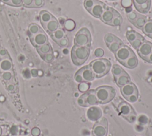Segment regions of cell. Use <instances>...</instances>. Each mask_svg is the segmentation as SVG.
I'll list each match as a JSON object with an SVG mask.
<instances>
[{"mask_svg":"<svg viewBox=\"0 0 152 136\" xmlns=\"http://www.w3.org/2000/svg\"><path fill=\"white\" fill-rule=\"evenodd\" d=\"M119 115L129 123L134 122L137 119V113L134 108L127 102L118 97L113 101Z\"/></svg>","mask_w":152,"mask_h":136,"instance_id":"obj_1","label":"cell"},{"mask_svg":"<svg viewBox=\"0 0 152 136\" xmlns=\"http://www.w3.org/2000/svg\"><path fill=\"white\" fill-rule=\"evenodd\" d=\"M88 65L96 78H100L107 74L112 67L111 62L106 58L96 59L91 61Z\"/></svg>","mask_w":152,"mask_h":136,"instance_id":"obj_2","label":"cell"},{"mask_svg":"<svg viewBox=\"0 0 152 136\" xmlns=\"http://www.w3.org/2000/svg\"><path fill=\"white\" fill-rule=\"evenodd\" d=\"M90 52V47L74 45L71 52V57L72 63L75 66H81L83 64L88 58Z\"/></svg>","mask_w":152,"mask_h":136,"instance_id":"obj_3","label":"cell"},{"mask_svg":"<svg viewBox=\"0 0 152 136\" xmlns=\"http://www.w3.org/2000/svg\"><path fill=\"white\" fill-rule=\"evenodd\" d=\"M95 93L99 101V104H104L112 101L116 96L115 89L111 86L103 85L97 88Z\"/></svg>","mask_w":152,"mask_h":136,"instance_id":"obj_4","label":"cell"},{"mask_svg":"<svg viewBox=\"0 0 152 136\" xmlns=\"http://www.w3.org/2000/svg\"><path fill=\"white\" fill-rule=\"evenodd\" d=\"M91 35L87 27H82L76 33L74 38V45L90 47L91 44Z\"/></svg>","mask_w":152,"mask_h":136,"instance_id":"obj_5","label":"cell"},{"mask_svg":"<svg viewBox=\"0 0 152 136\" xmlns=\"http://www.w3.org/2000/svg\"><path fill=\"white\" fill-rule=\"evenodd\" d=\"M78 104L81 107H90L99 104L95 89H90L84 92L77 100Z\"/></svg>","mask_w":152,"mask_h":136,"instance_id":"obj_6","label":"cell"},{"mask_svg":"<svg viewBox=\"0 0 152 136\" xmlns=\"http://www.w3.org/2000/svg\"><path fill=\"white\" fill-rule=\"evenodd\" d=\"M108 132V121L105 117H101L93 125L92 135L93 136H107Z\"/></svg>","mask_w":152,"mask_h":136,"instance_id":"obj_7","label":"cell"},{"mask_svg":"<svg viewBox=\"0 0 152 136\" xmlns=\"http://www.w3.org/2000/svg\"><path fill=\"white\" fill-rule=\"evenodd\" d=\"M134 54L135 52L130 47L126 45H123L115 52V56L117 61L121 64Z\"/></svg>","mask_w":152,"mask_h":136,"instance_id":"obj_8","label":"cell"},{"mask_svg":"<svg viewBox=\"0 0 152 136\" xmlns=\"http://www.w3.org/2000/svg\"><path fill=\"white\" fill-rule=\"evenodd\" d=\"M30 39L32 45L36 48L48 42V36L43 30L33 36H30Z\"/></svg>","mask_w":152,"mask_h":136,"instance_id":"obj_9","label":"cell"},{"mask_svg":"<svg viewBox=\"0 0 152 136\" xmlns=\"http://www.w3.org/2000/svg\"><path fill=\"white\" fill-rule=\"evenodd\" d=\"M119 13L114 8L106 6L100 18L104 23L109 24L115 17V16H116Z\"/></svg>","mask_w":152,"mask_h":136,"instance_id":"obj_10","label":"cell"},{"mask_svg":"<svg viewBox=\"0 0 152 136\" xmlns=\"http://www.w3.org/2000/svg\"><path fill=\"white\" fill-rule=\"evenodd\" d=\"M137 51L139 56L144 60L152 52V43L148 41L145 40L137 50Z\"/></svg>","mask_w":152,"mask_h":136,"instance_id":"obj_11","label":"cell"},{"mask_svg":"<svg viewBox=\"0 0 152 136\" xmlns=\"http://www.w3.org/2000/svg\"><path fill=\"white\" fill-rule=\"evenodd\" d=\"M135 9L142 14L147 13L151 7V0H132Z\"/></svg>","mask_w":152,"mask_h":136,"instance_id":"obj_12","label":"cell"},{"mask_svg":"<svg viewBox=\"0 0 152 136\" xmlns=\"http://www.w3.org/2000/svg\"><path fill=\"white\" fill-rule=\"evenodd\" d=\"M87 116L90 120L96 122L102 117V110L98 106H90L87 111Z\"/></svg>","mask_w":152,"mask_h":136,"instance_id":"obj_13","label":"cell"},{"mask_svg":"<svg viewBox=\"0 0 152 136\" xmlns=\"http://www.w3.org/2000/svg\"><path fill=\"white\" fill-rule=\"evenodd\" d=\"M106 7V5L104 3L97 0V2L88 12L94 17L100 18Z\"/></svg>","mask_w":152,"mask_h":136,"instance_id":"obj_14","label":"cell"},{"mask_svg":"<svg viewBox=\"0 0 152 136\" xmlns=\"http://www.w3.org/2000/svg\"><path fill=\"white\" fill-rule=\"evenodd\" d=\"M78 72L81 74L83 81L88 82L94 79L95 76L89 65H86L80 69Z\"/></svg>","mask_w":152,"mask_h":136,"instance_id":"obj_15","label":"cell"},{"mask_svg":"<svg viewBox=\"0 0 152 136\" xmlns=\"http://www.w3.org/2000/svg\"><path fill=\"white\" fill-rule=\"evenodd\" d=\"M120 91L122 95L125 98H126L129 96L134 94L135 92L138 91L137 86L131 82L121 86Z\"/></svg>","mask_w":152,"mask_h":136,"instance_id":"obj_16","label":"cell"},{"mask_svg":"<svg viewBox=\"0 0 152 136\" xmlns=\"http://www.w3.org/2000/svg\"><path fill=\"white\" fill-rule=\"evenodd\" d=\"M43 27L49 34H51L56 30L58 28H59V24L58 20L55 17H53L46 24L43 26Z\"/></svg>","mask_w":152,"mask_h":136,"instance_id":"obj_17","label":"cell"},{"mask_svg":"<svg viewBox=\"0 0 152 136\" xmlns=\"http://www.w3.org/2000/svg\"><path fill=\"white\" fill-rule=\"evenodd\" d=\"M13 64L11 58H6L0 60V72L12 70Z\"/></svg>","mask_w":152,"mask_h":136,"instance_id":"obj_18","label":"cell"},{"mask_svg":"<svg viewBox=\"0 0 152 136\" xmlns=\"http://www.w3.org/2000/svg\"><path fill=\"white\" fill-rule=\"evenodd\" d=\"M115 82L120 88L131 82L129 75L125 72L115 79Z\"/></svg>","mask_w":152,"mask_h":136,"instance_id":"obj_19","label":"cell"},{"mask_svg":"<svg viewBox=\"0 0 152 136\" xmlns=\"http://www.w3.org/2000/svg\"><path fill=\"white\" fill-rule=\"evenodd\" d=\"M121 64L128 69H134L136 67L138 64V58L135 54L132 55Z\"/></svg>","mask_w":152,"mask_h":136,"instance_id":"obj_20","label":"cell"},{"mask_svg":"<svg viewBox=\"0 0 152 136\" xmlns=\"http://www.w3.org/2000/svg\"><path fill=\"white\" fill-rule=\"evenodd\" d=\"M53 17H54L50 13L48 12L47 11L43 10L40 13L39 18H40V22H41L42 26H44L45 24H46L48 22H49Z\"/></svg>","mask_w":152,"mask_h":136,"instance_id":"obj_21","label":"cell"},{"mask_svg":"<svg viewBox=\"0 0 152 136\" xmlns=\"http://www.w3.org/2000/svg\"><path fill=\"white\" fill-rule=\"evenodd\" d=\"M53 40L58 43L59 41H60L61 39H62L65 36V32L61 28H58L56 30L50 34Z\"/></svg>","mask_w":152,"mask_h":136,"instance_id":"obj_22","label":"cell"},{"mask_svg":"<svg viewBox=\"0 0 152 136\" xmlns=\"http://www.w3.org/2000/svg\"><path fill=\"white\" fill-rule=\"evenodd\" d=\"M37 51L40 54V56L47 54L52 51V48L51 47L50 44L48 42L46 44L39 47L37 48Z\"/></svg>","mask_w":152,"mask_h":136,"instance_id":"obj_23","label":"cell"},{"mask_svg":"<svg viewBox=\"0 0 152 136\" xmlns=\"http://www.w3.org/2000/svg\"><path fill=\"white\" fill-rule=\"evenodd\" d=\"M147 21V18L142 15H140L138 17H137L136 20L132 23V24L138 29H141L146 21Z\"/></svg>","mask_w":152,"mask_h":136,"instance_id":"obj_24","label":"cell"},{"mask_svg":"<svg viewBox=\"0 0 152 136\" xmlns=\"http://www.w3.org/2000/svg\"><path fill=\"white\" fill-rule=\"evenodd\" d=\"M141 30L145 35L150 37V36L152 35V20H148Z\"/></svg>","mask_w":152,"mask_h":136,"instance_id":"obj_25","label":"cell"},{"mask_svg":"<svg viewBox=\"0 0 152 136\" xmlns=\"http://www.w3.org/2000/svg\"><path fill=\"white\" fill-rule=\"evenodd\" d=\"M43 30L42 28L37 24L35 23H31L28 26V32L29 33V37L33 36L40 32H42Z\"/></svg>","mask_w":152,"mask_h":136,"instance_id":"obj_26","label":"cell"},{"mask_svg":"<svg viewBox=\"0 0 152 136\" xmlns=\"http://www.w3.org/2000/svg\"><path fill=\"white\" fill-rule=\"evenodd\" d=\"M123 45H124V42H122V41H121V39H119L113 42L112 43H111L109 46H107V47L109 48V49L110 50V51L115 53Z\"/></svg>","mask_w":152,"mask_h":136,"instance_id":"obj_27","label":"cell"},{"mask_svg":"<svg viewBox=\"0 0 152 136\" xmlns=\"http://www.w3.org/2000/svg\"><path fill=\"white\" fill-rule=\"evenodd\" d=\"M1 77L2 79L6 83L12 82L14 78V73L12 70L6 71L1 73Z\"/></svg>","mask_w":152,"mask_h":136,"instance_id":"obj_28","label":"cell"},{"mask_svg":"<svg viewBox=\"0 0 152 136\" xmlns=\"http://www.w3.org/2000/svg\"><path fill=\"white\" fill-rule=\"evenodd\" d=\"M125 72V71L118 64H113L112 67V73L114 77V79L116 78L118 76L121 74Z\"/></svg>","mask_w":152,"mask_h":136,"instance_id":"obj_29","label":"cell"},{"mask_svg":"<svg viewBox=\"0 0 152 136\" xmlns=\"http://www.w3.org/2000/svg\"><path fill=\"white\" fill-rule=\"evenodd\" d=\"M141 35H140L139 33L135 30H129L126 33V38L127 40L129 42V43L132 42L133 41H134L136 38L141 36Z\"/></svg>","mask_w":152,"mask_h":136,"instance_id":"obj_30","label":"cell"},{"mask_svg":"<svg viewBox=\"0 0 152 136\" xmlns=\"http://www.w3.org/2000/svg\"><path fill=\"white\" fill-rule=\"evenodd\" d=\"M119 38L118 37H117L116 36L114 35L112 33H107L104 36V42L106 44L107 46H109L111 43H112L113 42L119 39Z\"/></svg>","mask_w":152,"mask_h":136,"instance_id":"obj_31","label":"cell"},{"mask_svg":"<svg viewBox=\"0 0 152 136\" xmlns=\"http://www.w3.org/2000/svg\"><path fill=\"white\" fill-rule=\"evenodd\" d=\"M122 17L121 15L119 13L116 16H115V17L113 18V20L108 25H110L112 26H119L122 24Z\"/></svg>","mask_w":152,"mask_h":136,"instance_id":"obj_32","label":"cell"},{"mask_svg":"<svg viewBox=\"0 0 152 136\" xmlns=\"http://www.w3.org/2000/svg\"><path fill=\"white\" fill-rule=\"evenodd\" d=\"M145 38L141 35V36L136 38L134 41H133L132 42H131V46L135 50H137L138 47L142 44V42L145 41Z\"/></svg>","mask_w":152,"mask_h":136,"instance_id":"obj_33","label":"cell"},{"mask_svg":"<svg viewBox=\"0 0 152 136\" xmlns=\"http://www.w3.org/2000/svg\"><path fill=\"white\" fill-rule=\"evenodd\" d=\"M41 57L45 61H46L47 63L52 62L54 59V55H53V51L42 55Z\"/></svg>","mask_w":152,"mask_h":136,"instance_id":"obj_34","label":"cell"},{"mask_svg":"<svg viewBox=\"0 0 152 136\" xmlns=\"http://www.w3.org/2000/svg\"><path fill=\"white\" fill-rule=\"evenodd\" d=\"M75 26V22L72 20H71V19H69V20H67L65 23H64V27L67 30H69V31H71L72 30H73L74 29Z\"/></svg>","mask_w":152,"mask_h":136,"instance_id":"obj_35","label":"cell"},{"mask_svg":"<svg viewBox=\"0 0 152 136\" xmlns=\"http://www.w3.org/2000/svg\"><path fill=\"white\" fill-rule=\"evenodd\" d=\"M97 0H84V7L87 11H89L93 5L97 2Z\"/></svg>","mask_w":152,"mask_h":136,"instance_id":"obj_36","label":"cell"},{"mask_svg":"<svg viewBox=\"0 0 152 136\" xmlns=\"http://www.w3.org/2000/svg\"><path fill=\"white\" fill-rule=\"evenodd\" d=\"M89 88H90V85L89 84L87 83V82H81V83H80L78 86V90L81 92H87V91H88L89 89Z\"/></svg>","mask_w":152,"mask_h":136,"instance_id":"obj_37","label":"cell"},{"mask_svg":"<svg viewBox=\"0 0 152 136\" xmlns=\"http://www.w3.org/2000/svg\"><path fill=\"white\" fill-rule=\"evenodd\" d=\"M138 91L135 92L134 94H132L131 95L129 96L128 97H127L126 98H125L128 101H129V103H135L137 101L138 98Z\"/></svg>","mask_w":152,"mask_h":136,"instance_id":"obj_38","label":"cell"},{"mask_svg":"<svg viewBox=\"0 0 152 136\" xmlns=\"http://www.w3.org/2000/svg\"><path fill=\"white\" fill-rule=\"evenodd\" d=\"M10 56L6 49L4 48H0V60L6 58H10Z\"/></svg>","mask_w":152,"mask_h":136,"instance_id":"obj_39","label":"cell"},{"mask_svg":"<svg viewBox=\"0 0 152 136\" xmlns=\"http://www.w3.org/2000/svg\"><path fill=\"white\" fill-rule=\"evenodd\" d=\"M68 43H69V41L68 38L66 36H65L62 39H61L60 41H59L57 44L61 47H66L68 46Z\"/></svg>","mask_w":152,"mask_h":136,"instance_id":"obj_40","label":"cell"},{"mask_svg":"<svg viewBox=\"0 0 152 136\" xmlns=\"http://www.w3.org/2000/svg\"><path fill=\"white\" fill-rule=\"evenodd\" d=\"M45 4L44 0H33L32 8H40L42 7Z\"/></svg>","mask_w":152,"mask_h":136,"instance_id":"obj_41","label":"cell"},{"mask_svg":"<svg viewBox=\"0 0 152 136\" xmlns=\"http://www.w3.org/2000/svg\"><path fill=\"white\" fill-rule=\"evenodd\" d=\"M127 16H128V18L129 20V21H131L132 23L136 20V18L137 17V14L135 12L132 11V12L129 13L128 14Z\"/></svg>","mask_w":152,"mask_h":136,"instance_id":"obj_42","label":"cell"},{"mask_svg":"<svg viewBox=\"0 0 152 136\" xmlns=\"http://www.w3.org/2000/svg\"><path fill=\"white\" fill-rule=\"evenodd\" d=\"M13 7H20L23 5V0H10V5Z\"/></svg>","mask_w":152,"mask_h":136,"instance_id":"obj_43","label":"cell"},{"mask_svg":"<svg viewBox=\"0 0 152 136\" xmlns=\"http://www.w3.org/2000/svg\"><path fill=\"white\" fill-rule=\"evenodd\" d=\"M94 54L96 57H102L103 55H104V51L103 49L100 48H96L95 50H94Z\"/></svg>","mask_w":152,"mask_h":136,"instance_id":"obj_44","label":"cell"},{"mask_svg":"<svg viewBox=\"0 0 152 136\" xmlns=\"http://www.w3.org/2000/svg\"><path fill=\"white\" fill-rule=\"evenodd\" d=\"M6 88L8 91L12 92L15 89V86L14 84L12 82H10L6 83Z\"/></svg>","mask_w":152,"mask_h":136,"instance_id":"obj_45","label":"cell"},{"mask_svg":"<svg viewBox=\"0 0 152 136\" xmlns=\"http://www.w3.org/2000/svg\"><path fill=\"white\" fill-rule=\"evenodd\" d=\"M74 79H75V81L77 82H78V83L84 82L83 79V78H82V76H81V74H80L78 71L75 73V75H74Z\"/></svg>","mask_w":152,"mask_h":136,"instance_id":"obj_46","label":"cell"},{"mask_svg":"<svg viewBox=\"0 0 152 136\" xmlns=\"http://www.w3.org/2000/svg\"><path fill=\"white\" fill-rule=\"evenodd\" d=\"M33 0H23V5L27 8H32Z\"/></svg>","mask_w":152,"mask_h":136,"instance_id":"obj_47","label":"cell"},{"mask_svg":"<svg viewBox=\"0 0 152 136\" xmlns=\"http://www.w3.org/2000/svg\"><path fill=\"white\" fill-rule=\"evenodd\" d=\"M121 5L125 8H128L132 5V0H122Z\"/></svg>","mask_w":152,"mask_h":136,"instance_id":"obj_48","label":"cell"},{"mask_svg":"<svg viewBox=\"0 0 152 136\" xmlns=\"http://www.w3.org/2000/svg\"><path fill=\"white\" fill-rule=\"evenodd\" d=\"M31 133L33 136H39L40 134V130L37 127H34L31 129Z\"/></svg>","mask_w":152,"mask_h":136,"instance_id":"obj_49","label":"cell"},{"mask_svg":"<svg viewBox=\"0 0 152 136\" xmlns=\"http://www.w3.org/2000/svg\"><path fill=\"white\" fill-rule=\"evenodd\" d=\"M10 132L12 135H16L18 133V128L16 126H12L10 128Z\"/></svg>","mask_w":152,"mask_h":136,"instance_id":"obj_50","label":"cell"},{"mask_svg":"<svg viewBox=\"0 0 152 136\" xmlns=\"http://www.w3.org/2000/svg\"><path fill=\"white\" fill-rule=\"evenodd\" d=\"M144 61L152 64V52L144 59Z\"/></svg>","mask_w":152,"mask_h":136,"instance_id":"obj_51","label":"cell"},{"mask_svg":"<svg viewBox=\"0 0 152 136\" xmlns=\"http://www.w3.org/2000/svg\"><path fill=\"white\" fill-rule=\"evenodd\" d=\"M31 73L32 76H34V77H36V76H37L38 75V72H37V70L36 69H32L31 70Z\"/></svg>","mask_w":152,"mask_h":136,"instance_id":"obj_52","label":"cell"},{"mask_svg":"<svg viewBox=\"0 0 152 136\" xmlns=\"http://www.w3.org/2000/svg\"><path fill=\"white\" fill-rule=\"evenodd\" d=\"M1 1L5 4L10 5V0H1Z\"/></svg>","mask_w":152,"mask_h":136,"instance_id":"obj_53","label":"cell"},{"mask_svg":"<svg viewBox=\"0 0 152 136\" xmlns=\"http://www.w3.org/2000/svg\"><path fill=\"white\" fill-rule=\"evenodd\" d=\"M3 134V129L2 127L0 126V136H2Z\"/></svg>","mask_w":152,"mask_h":136,"instance_id":"obj_54","label":"cell"},{"mask_svg":"<svg viewBox=\"0 0 152 136\" xmlns=\"http://www.w3.org/2000/svg\"><path fill=\"white\" fill-rule=\"evenodd\" d=\"M149 38H151V39H152V35H150Z\"/></svg>","mask_w":152,"mask_h":136,"instance_id":"obj_55","label":"cell"},{"mask_svg":"<svg viewBox=\"0 0 152 136\" xmlns=\"http://www.w3.org/2000/svg\"><path fill=\"white\" fill-rule=\"evenodd\" d=\"M109 1H116V0H109Z\"/></svg>","mask_w":152,"mask_h":136,"instance_id":"obj_56","label":"cell"},{"mask_svg":"<svg viewBox=\"0 0 152 136\" xmlns=\"http://www.w3.org/2000/svg\"><path fill=\"white\" fill-rule=\"evenodd\" d=\"M92 136H93V135H92Z\"/></svg>","mask_w":152,"mask_h":136,"instance_id":"obj_57","label":"cell"}]
</instances>
